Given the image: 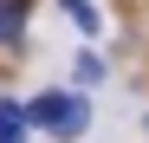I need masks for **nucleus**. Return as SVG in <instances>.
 Returning <instances> with one entry per match:
<instances>
[{
  "label": "nucleus",
  "instance_id": "1",
  "mask_svg": "<svg viewBox=\"0 0 149 143\" xmlns=\"http://www.w3.org/2000/svg\"><path fill=\"white\" fill-rule=\"evenodd\" d=\"M26 117H33L39 130H52V137H78L91 124V104L78 98V91H39V98L26 104Z\"/></svg>",
  "mask_w": 149,
  "mask_h": 143
},
{
  "label": "nucleus",
  "instance_id": "2",
  "mask_svg": "<svg viewBox=\"0 0 149 143\" xmlns=\"http://www.w3.org/2000/svg\"><path fill=\"white\" fill-rule=\"evenodd\" d=\"M26 104H13V98H0V143H26Z\"/></svg>",
  "mask_w": 149,
  "mask_h": 143
},
{
  "label": "nucleus",
  "instance_id": "3",
  "mask_svg": "<svg viewBox=\"0 0 149 143\" xmlns=\"http://www.w3.org/2000/svg\"><path fill=\"white\" fill-rule=\"evenodd\" d=\"M26 33V0H0V46H19Z\"/></svg>",
  "mask_w": 149,
  "mask_h": 143
},
{
  "label": "nucleus",
  "instance_id": "4",
  "mask_svg": "<svg viewBox=\"0 0 149 143\" xmlns=\"http://www.w3.org/2000/svg\"><path fill=\"white\" fill-rule=\"evenodd\" d=\"M65 13H71V26H78V33H97V26H104L91 0H65Z\"/></svg>",
  "mask_w": 149,
  "mask_h": 143
},
{
  "label": "nucleus",
  "instance_id": "5",
  "mask_svg": "<svg viewBox=\"0 0 149 143\" xmlns=\"http://www.w3.org/2000/svg\"><path fill=\"white\" fill-rule=\"evenodd\" d=\"M78 78H84V85H97V78H104V59L84 52V59H78Z\"/></svg>",
  "mask_w": 149,
  "mask_h": 143
},
{
  "label": "nucleus",
  "instance_id": "6",
  "mask_svg": "<svg viewBox=\"0 0 149 143\" xmlns=\"http://www.w3.org/2000/svg\"><path fill=\"white\" fill-rule=\"evenodd\" d=\"M143 130H149V117H143Z\"/></svg>",
  "mask_w": 149,
  "mask_h": 143
}]
</instances>
